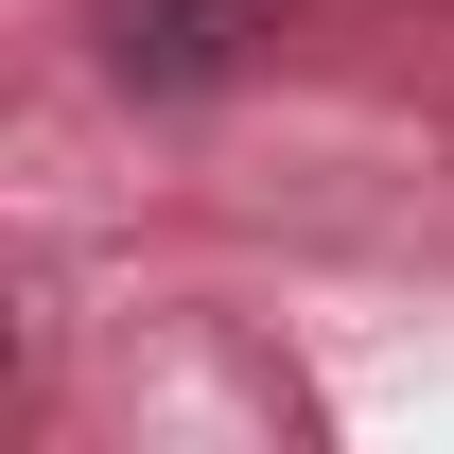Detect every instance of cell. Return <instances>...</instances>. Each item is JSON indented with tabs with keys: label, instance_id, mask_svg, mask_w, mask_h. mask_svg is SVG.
Here are the masks:
<instances>
[{
	"label": "cell",
	"instance_id": "cell-1",
	"mask_svg": "<svg viewBox=\"0 0 454 454\" xmlns=\"http://www.w3.org/2000/svg\"><path fill=\"white\" fill-rule=\"evenodd\" d=\"M262 35V0H106V70L122 88H227Z\"/></svg>",
	"mask_w": 454,
	"mask_h": 454
}]
</instances>
